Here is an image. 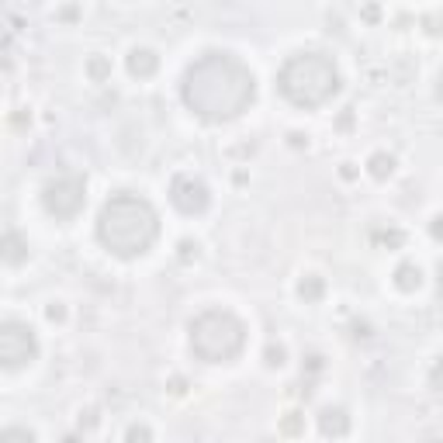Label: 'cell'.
Here are the masks:
<instances>
[{
    "mask_svg": "<svg viewBox=\"0 0 443 443\" xmlns=\"http://www.w3.org/2000/svg\"><path fill=\"white\" fill-rule=\"evenodd\" d=\"M183 105L205 122H233L257 97V80L242 59L229 53H205L183 73Z\"/></svg>",
    "mask_w": 443,
    "mask_h": 443,
    "instance_id": "cell-1",
    "label": "cell"
},
{
    "mask_svg": "<svg viewBox=\"0 0 443 443\" xmlns=\"http://www.w3.org/2000/svg\"><path fill=\"white\" fill-rule=\"evenodd\" d=\"M156 235L159 215L146 198H139L132 191H118L105 201L101 218H97V239L107 253H114L122 260H135L153 250Z\"/></svg>",
    "mask_w": 443,
    "mask_h": 443,
    "instance_id": "cell-2",
    "label": "cell"
},
{
    "mask_svg": "<svg viewBox=\"0 0 443 443\" xmlns=\"http://www.w3.org/2000/svg\"><path fill=\"white\" fill-rule=\"evenodd\" d=\"M277 90L294 107H305V111L309 107H322L326 101L336 97L339 70L326 53H298L281 66Z\"/></svg>",
    "mask_w": 443,
    "mask_h": 443,
    "instance_id": "cell-3",
    "label": "cell"
},
{
    "mask_svg": "<svg viewBox=\"0 0 443 443\" xmlns=\"http://www.w3.org/2000/svg\"><path fill=\"white\" fill-rule=\"evenodd\" d=\"M246 346V326L225 309H208L191 322V350L205 364H229Z\"/></svg>",
    "mask_w": 443,
    "mask_h": 443,
    "instance_id": "cell-4",
    "label": "cell"
},
{
    "mask_svg": "<svg viewBox=\"0 0 443 443\" xmlns=\"http://www.w3.org/2000/svg\"><path fill=\"white\" fill-rule=\"evenodd\" d=\"M42 205L46 211L59 218V222H70V218H77L83 205H87V183L83 177L77 174H63V177H55V181L46 183V191H42Z\"/></svg>",
    "mask_w": 443,
    "mask_h": 443,
    "instance_id": "cell-5",
    "label": "cell"
},
{
    "mask_svg": "<svg viewBox=\"0 0 443 443\" xmlns=\"http://www.w3.org/2000/svg\"><path fill=\"white\" fill-rule=\"evenodd\" d=\"M35 357H38V339H35V333L28 329L25 322L7 319V322L0 326V364L7 367V370H18V367L31 364Z\"/></svg>",
    "mask_w": 443,
    "mask_h": 443,
    "instance_id": "cell-6",
    "label": "cell"
},
{
    "mask_svg": "<svg viewBox=\"0 0 443 443\" xmlns=\"http://www.w3.org/2000/svg\"><path fill=\"white\" fill-rule=\"evenodd\" d=\"M170 201H174L177 211H183V215H201V211L208 208L211 194L198 177H177L174 187H170Z\"/></svg>",
    "mask_w": 443,
    "mask_h": 443,
    "instance_id": "cell-7",
    "label": "cell"
},
{
    "mask_svg": "<svg viewBox=\"0 0 443 443\" xmlns=\"http://www.w3.org/2000/svg\"><path fill=\"white\" fill-rule=\"evenodd\" d=\"M159 70V55L153 49H132L129 53V73L139 80H149Z\"/></svg>",
    "mask_w": 443,
    "mask_h": 443,
    "instance_id": "cell-8",
    "label": "cell"
},
{
    "mask_svg": "<svg viewBox=\"0 0 443 443\" xmlns=\"http://www.w3.org/2000/svg\"><path fill=\"white\" fill-rule=\"evenodd\" d=\"M319 426H322L326 437H346V433H350V416H346L343 409H322Z\"/></svg>",
    "mask_w": 443,
    "mask_h": 443,
    "instance_id": "cell-9",
    "label": "cell"
},
{
    "mask_svg": "<svg viewBox=\"0 0 443 443\" xmlns=\"http://www.w3.org/2000/svg\"><path fill=\"white\" fill-rule=\"evenodd\" d=\"M25 257H28V242H21V235H18V233L4 235V260L14 267V263H21Z\"/></svg>",
    "mask_w": 443,
    "mask_h": 443,
    "instance_id": "cell-10",
    "label": "cell"
},
{
    "mask_svg": "<svg viewBox=\"0 0 443 443\" xmlns=\"http://www.w3.org/2000/svg\"><path fill=\"white\" fill-rule=\"evenodd\" d=\"M395 284L402 287V291H416L422 284V270H419L416 263H402L398 270H395Z\"/></svg>",
    "mask_w": 443,
    "mask_h": 443,
    "instance_id": "cell-11",
    "label": "cell"
},
{
    "mask_svg": "<svg viewBox=\"0 0 443 443\" xmlns=\"http://www.w3.org/2000/svg\"><path fill=\"white\" fill-rule=\"evenodd\" d=\"M367 166H370V174H374L378 181H385V177H391V170H395V156H388V153H374V156L367 159Z\"/></svg>",
    "mask_w": 443,
    "mask_h": 443,
    "instance_id": "cell-12",
    "label": "cell"
},
{
    "mask_svg": "<svg viewBox=\"0 0 443 443\" xmlns=\"http://www.w3.org/2000/svg\"><path fill=\"white\" fill-rule=\"evenodd\" d=\"M298 294L305 298V301H319L322 298V277H315V274H309L301 284H298Z\"/></svg>",
    "mask_w": 443,
    "mask_h": 443,
    "instance_id": "cell-13",
    "label": "cell"
},
{
    "mask_svg": "<svg viewBox=\"0 0 443 443\" xmlns=\"http://www.w3.org/2000/svg\"><path fill=\"white\" fill-rule=\"evenodd\" d=\"M0 440L4 443H11V440H35V433H31V429H18V426H11V429H4V433H0Z\"/></svg>",
    "mask_w": 443,
    "mask_h": 443,
    "instance_id": "cell-14",
    "label": "cell"
},
{
    "mask_svg": "<svg viewBox=\"0 0 443 443\" xmlns=\"http://www.w3.org/2000/svg\"><path fill=\"white\" fill-rule=\"evenodd\" d=\"M107 70H111V66H107L105 59H90V77H94V80H105Z\"/></svg>",
    "mask_w": 443,
    "mask_h": 443,
    "instance_id": "cell-15",
    "label": "cell"
},
{
    "mask_svg": "<svg viewBox=\"0 0 443 443\" xmlns=\"http://www.w3.org/2000/svg\"><path fill=\"white\" fill-rule=\"evenodd\" d=\"M429 385L443 391V357L437 361V364H433V370H429Z\"/></svg>",
    "mask_w": 443,
    "mask_h": 443,
    "instance_id": "cell-16",
    "label": "cell"
},
{
    "mask_svg": "<svg viewBox=\"0 0 443 443\" xmlns=\"http://www.w3.org/2000/svg\"><path fill=\"white\" fill-rule=\"evenodd\" d=\"M429 233H433V239H443V215H437V218H433Z\"/></svg>",
    "mask_w": 443,
    "mask_h": 443,
    "instance_id": "cell-17",
    "label": "cell"
},
{
    "mask_svg": "<svg viewBox=\"0 0 443 443\" xmlns=\"http://www.w3.org/2000/svg\"><path fill=\"white\" fill-rule=\"evenodd\" d=\"M135 437L149 440V429H146V426H132V429H129V440H135Z\"/></svg>",
    "mask_w": 443,
    "mask_h": 443,
    "instance_id": "cell-18",
    "label": "cell"
},
{
    "mask_svg": "<svg viewBox=\"0 0 443 443\" xmlns=\"http://www.w3.org/2000/svg\"><path fill=\"white\" fill-rule=\"evenodd\" d=\"M267 357H270V364H281V357H284V350H281V346H277V350H270V353H267Z\"/></svg>",
    "mask_w": 443,
    "mask_h": 443,
    "instance_id": "cell-19",
    "label": "cell"
}]
</instances>
